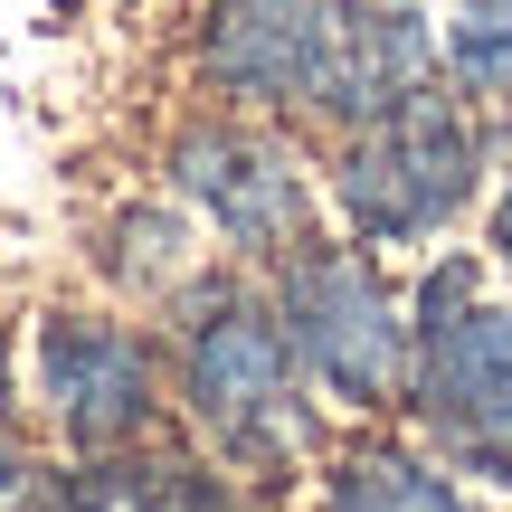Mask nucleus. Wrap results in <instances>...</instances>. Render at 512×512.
Instances as JSON below:
<instances>
[{
    "instance_id": "obj_8",
    "label": "nucleus",
    "mask_w": 512,
    "mask_h": 512,
    "mask_svg": "<svg viewBox=\"0 0 512 512\" xmlns=\"http://www.w3.org/2000/svg\"><path fill=\"white\" fill-rule=\"evenodd\" d=\"M304 512H484V494L418 427H351L304 475Z\"/></svg>"
},
{
    "instance_id": "obj_10",
    "label": "nucleus",
    "mask_w": 512,
    "mask_h": 512,
    "mask_svg": "<svg viewBox=\"0 0 512 512\" xmlns=\"http://www.w3.org/2000/svg\"><path fill=\"white\" fill-rule=\"evenodd\" d=\"M114 503L124 512H285L294 494H266V484L228 475L219 456H200V446L171 427V437H152L143 456L114 465Z\"/></svg>"
},
{
    "instance_id": "obj_1",
    "label": "nucleus",
    "mask_w": 512,
    "mask_h": 512,
    "mask_svg": "<svg viewBox=\"0 0 512 512\" xmlns=\"http://www.w3.org/2000/svg\"><path fill=\"white\" fill-rule=\"evenodd\" d=\"M171 342V427L228 475L266 494H304V475L332 456V408L313 399L285 323L266 304V275L209 266L181 304L162 313Z\"/></svg>"
},
{
    "instance_id": "obj_12",
    "label": "nucleus",
    "mask_w": 512,
    "mask_h": 512,
    "mask_svg": "<svg viewBox=\"0 0 512 512\" xmlns=\"http://www.w3.org/2000/svg\"><path fill=\"white\" fill-rule=\"evenodd\" d=\"M38 437H29V399H19V313H0V503L38 475Z\"/></svg>"
},
{
    "instance_id": "obj_5",
    "label": "nucleus",
    "mask_w": 512,
    "mask_h": 512,
    "mask_svg": "<svg viewBox=\"0 0 512 512\" xmlns=\"http://www.w3.org/2000/svg\"><path fill=\"white\" fill-rule=\"evenodd\" d=\"M152 181L209 228V247L228 266L266 275L275 256H294L313 228H332L323 209V143L304 124L238 105H181L152 143Z\"/></svg>"
},
{
    "instance_id": "obj_7",
    "label": "nucleus",
    "mask_w": 512,
    "mask_h": 512,
    "mask_svg": "<svg viewBox=\"0 0 512 512\" xmlns=\"http://www.w3.org/2000/svg\"><path fill=\"white\" fill-rule=\"evenodd\" d=\"M209 266H228V256L209 247V228L190 219L162 181L124 190V200H105L86 219V285L114 294V304H133V313H152V323H162Z\"/></svg>"
},
{
    "instance_id": "obj_13",
    "label": "nucleus",
    "mask_w": 512,
    "mask_h": 512,
    "mask_svg": "<svg viewBox=\"0 0 512 512\" xmlns=\"http://www.w3.org/2000/svg\"><path fill=\"white\" fill-rule=\"evenodd\" d=\"M475 247H484V266L512 285V143H503V162H494V181H484V209H475Z\"/></svg>"
},
{
    "instance_id": "obj_14",
    "label": "nucleus",
    "mask_w": 512,
    "mask_h": 512,
    "mask_svg": "<svg viewBox=\"0 0 512 512\" xmlns=\"http://www.w3.org/2000/svg\"><path fill=\"white\" fill-rule=\"evenodd\" d=\"M446 465H456L475 494H512V418H494L484 437H465V446H446Z\"/></svg>"
},
{
    "instance_id": "obj_11",
    "label": "nucleus",
    "mask_w": 512,
    "mask_h": 512,
    "mask_svg": "<svg viewBox=\"0 0 512 512\" xmlns=\"http://www.w3.org/2000/svg\"><path fill=\"white\" fill-rule=\"evenodd\" d=\"M437 76L512 133V0H437Z\"/></svg>"
},
{
    "instance_id": "obj_4",
    "label": "nucleus",
    "mask_w": 512,
    "mask_h": 512,
    "mask_svg": "<svg viewBox=\"0 0 512 512\" xmlns=\"http://www.w3.org/2000/svg\"><path fill=\"white\" fill-rule=\"evenodd\" d=\"M266 304L285 323L294 361H304L313 399L342 427H389L408 418V370H418V332H408V275L399 256L313 228L294 256L266 266Z\"/></svg>"
},
{
    "instance_id": "obj_9",
    "label": "nucleus",
    "mask_w": 512,
    "mask_h": 512,
    "mask_svg": "<svg viewBox=\"0 0 512 512\" xmlns=\"http://www.w3.org/2000/svg\"><path fill=\"white\" fill-rule=\"evenodd\" d=\"M437 86V0H342V48H332V114L323 133H351L370 114Z\"/></svg>"
},
{
    "instance_id": "obj_3",
    "label": "nucleus",
    "mask_w": 512,
    "mask_h": 512,
    "mask_svg": "<svg viewBox=\"0 0 512 512\" xmlns=\"http://www.w3.org/2000/svg\"><path fill=\"white\" fill-rule=\"evenodd\" d=\"M19 399L57 465H124L171 437V342L114 294H38L19 313Z\"/></svg>"
},
{
    "instance_id": "obj_6",
    "label": "nucleus",
    "mask_w": 512,
    "mask_h": 512,
    "mask_svg": "<svg viewBox=\"0 0 512 512\" xmlns=\"http://www.w3.org/2000/svg\"><path fill=\"white\" fill-rule=\"evenodd\" d=\"M332 48H342V0H190L181 67L200 105H238L304 124L323 143L332 114Z\"/></svg>"
},
{
    "instance_id": "obj_2",
    "label": "nucleus",
    "mask_w": 512,
    "mask_h": 512,
    "mask_svg": "<svg viewBox=\"0 0 512 512\" xmlns=\"http://www.w3.org/2000/svg\"><path fill=\"white\" fill-rule=\"evenodd\" d=\"M494 162H503V124L437 76L408 105L370 114L351 133H323V209L342 238L418 266L427 247L475 228Z\"/></svg>"
}]
</instances>
